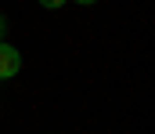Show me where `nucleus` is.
<instances>
[{
	"label": "nucleus",
	"instance_id": "nucleus-3",
	"mask_svg": "<svg viewBox=\"0 0 155 134\" xmlns=\"http://www.w3.org/2000/svg\"><path fill=\"white\" fill-rule=\"evenodd\" d=\"M4 33H7V18L0 15V40H4Z\"/></svg>",
	"mask_w": 155,
	"mask_h": 134
},
{
	"label": "nucleus",
	"instance_id": "nucleus-4",
	"mask_svg": "<svg viewBox=\"0 0 155 134\" xmlns=\"http://www.w3.org/2000/svg\"><path fill=\"white\" fill-rule=\"evenodd\" d=\"M76 4H87V7H90V4H97V0H76Z\"/></svg>",
	"mask_w": 155,
	"mask_h": 134
},
{
	"label": "nucleus",
	"instance_id": "nucleus-2",
	"mask_svg": "<svg viewBox=\"0 0 155 134\" xmlns=\"http://www.w3.org/2000/svg\"><path fill=\"white\" fill-rule=\"evenodd\" d=\"M40 4H43V7H47V11H54V7H61V4H65V0H40Z\"/></svg>",
	"mask_w": 155,
	"mask_h": 134
},
{
	"label": "nucleus",
	"instance_id": "nucleus-1",
	"mask_svg": "<svg viewBox=\"0 0 155 134\" xmlns=\"http://www.w3.org/2000/svg\"><path fill=\"white\" fill-rule=\"evenodd\" d=\"M18 69H22V54H18V47H11V44L0 40V80H11Z\"/></svg>",
	"mask_w": 155,
	"mask_h": 134
}]
</instances>
